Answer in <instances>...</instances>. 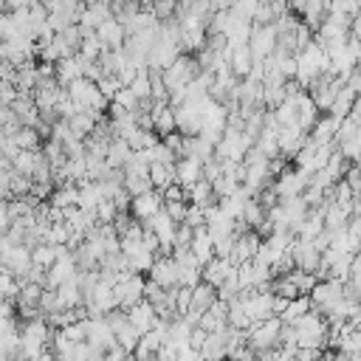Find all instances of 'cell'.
Instances as JSON below:
<instances>
[{
  "mask_svg": "<svg viewBox=\"0 0 361 361\" xmlns=\"http://www.w3.org/2000/svg\"><path fill=\"white\" fill-rule=\"evenodd\" d=\"M175 121H178V130L183 135H195L203 130V102L200 104H189L183 102L180 107H175Z\"/></svg>",
  "mask_w": 361,
  "mask_h": 361,
  "instance_id": "obj_10",
  "label": "cell"
},
{
  "mask_svg": "<svg viewBox=\"0 0 361 361\" xmlns=\"http://www.w3.org/2000/svg\"><path fill=\"white\" fill-rule=\"evenodd\" d=\"M234 271H237V265H234L228 257H212V259L203 265V279L212 282L214 288H220Z\"/></svg>",
  "mask_w": 361,
  "mask_h": 361,
  "instance_id": "obj_15",
  "label": "cell"
},
{
  "mask_svg": "<svg viewBox=\"0 0 361 361\" xmlns=\"http://www.w3.org/2000/svg\"><path fill=\"white\" fill-rule=\"evenodd\" d=\"M192 237H195V228L189 223H178L175 237H172V248H189L192 245Z\"/></svg>",
  "mask_w": 361,
  "mask_h": 361,
  "instance_id": "obj_36",
  "label": "cell"
},
{
  "mask_svg": "<svg viewBox=\"0 0 361 361\" xmlns=\"http://www.w3.org/2000/svg\"><path fill=\"white\" fill-rule=\"evenodd\" d=\"M203 178V161H197V158H189V155H180L178 161H175V180L183 186V189H189L195 180H200Z\"/></svg>",
  "mask_w": 361,
  "mask_h": 361,
  "instance_id": "obj_14",
  "label": "cell"
},
{
  "mask_svg": "<svg viewBox=\"0 0 361 361\" xmlns=\"http://www.w3.org/2000/svg\"><path fill=\"white\" fill-rule=\"evenodd\" d=\"M152 11H155L158 20H169V17H175V11H178V0H155V3H152Z\"/></svg>",
  "mask_w": 361,
  "mask_h": 361,
  "instance_id": "obj_40",
  "label": "cell"
},
{
  "mask_svg": "<svg viewBox=\"0 0 361 361\" xmlns=\"http://www.w3.org/2000/svg\"><path fill=\"white\" fill-rule=\"evenodd\" d=\"M116 217H118V209H116L113 200H102V203L96 206V220H99V223H113Z\"/></svg>",
  "mask_w": 361,
  "mask_h": 361,
  "instance_id": "obj_39",
  "label": "cell"
},
{
  "mask_svg": "<svg viewBox=\"0 0 361 361\" xmlns=\"http://www.w3.org/2000/svg\"><path fill=\"white\" fill-rule=\"evenodd\" d=\"M54 76H56V82H59L62 87H68L73 79H79V76H82L79 56H76V54H71V56H62L59 62H54Z\"/></svg>",
  "mask_w": 361,
  "mask_h": 361,
  "instance_id": "obj_18",
  "label": "cell"
},
{
  "mask_svg": "<svg viewBox=\"0 0 361 361\" xmlns=\"http://www.w3.org/2000/svg\"><path fill=\"white\" fill-rule=\"evenodd\" d=\"M307 310H313V302H310V293H299V296H293L290 302H288V307L282 310V322L285 324H293L296 319H302Z\"/></svg>",
  "mask_w": 361,
  "mask_h": 361,
  "instance_id": "obj_22",
  "label": "cell"
},
{
  "mask_svg": "<svg viewBox=\"0 0 361 361\" xmlns=\"http://www.w3.org/2000/svg\"><path fill=\"white\" fill-rule=\"evenodd\" d=\"M161 206H164L161 189H147V192H141V195H133V200H130V214H133L135 220H149Z\"/></svg>",
  "mask_w": 361,
  "mask_h": 361,
  "instance_id": "obj_9",
  "label": "cell"
},
{
  "mask_svg": "<svg viewBox=\"0 0 361 361\" xmlns=\"http://www.w3.org/2000/svg\"><path fill=\"white\" fill-rule=\"evenodd\" d=\"M31 259L34 265H42V268H51L56 262V245L54 243H39L31 248Z\"/></svg>",
  "mask_w": 361,
  "mask_h": 361,
  "instance_id": "obj_29",
  "label": "cell"
},
{
  "mask_svg": "<svg viewBox=\"0 0 361 361\" xmlns=\"http://www.w3.org/2000/svg\"><path fill=\"white\" fill-rule=\"evenodd\" d=\"M130 155H133V147H130L127 138H113L110 141V147H107V164L113 169H124V164H127Z\"/></svg>",
  "mask_w": 361,
  "mask_h": 361,
  "instance_id": "obj_24",
  "label": "cell"
},
{
  "mask_svg": "<svg viewBox=\"0 0 361 361\" xmlns=\"http://www.w3.org/2000/svg\"><path fill=\"white\" fill-rule=\"evenodd\" d=\"M127 316H130V322L138 327L141 336L158 324V313H155V307H152L147 299H141V302H135L133 307H127Z\"/></svg>",
  "mask_w": 361,
  "mask_h": 361,
  "instance_id": "obj_16",
  "label": "cell"
},
{
  "mask_svg": "<svg viewBox=\"0 0 361 361\" xmlns=\"http://www.w3.org/2000/svg\"><path fill=\"white\" fill-rule=\"evenodd\" d=\"M11 226V212H8V197H0V231Z\"/></svg>",
  "mask_w": 361,
  "mask_h": 361,
  "instance_id": "obj_43",
  "label": "cell"
},
{
  "mask_svg": "<svg viewBox=\"0 0 361 361\" xmlns=\"http://www.w3.org/2000/svg\"><path fill=\"white\" fill-rule=\"evenodd\" d=\"M186 200H192V203H197V206H209V203H214L217 195H214V189H212V180H206V178L195 180V183L186 189Z\"/></svg>",
  "mask_w": 361,
  "mask_h": 361,
  "instance_id": "obj_25",
  "label": "cell"
},
{
  "mask_svg": "<svg viewBox=\"0 0 361 361\" xmlns=\"http://www.w3.org/2000/svg\"><path fill=\"white\" fill-rule=\"evenodd\" d=\"M327 11H336V14H344V17H358L361 14V0H330Z\"/></svg>",
  "mask_w": 361,
  "mask_h": 361,
  "instance_id": "obj_33",
  "label": "cell"
},
{
  "mask_svg": "<svg viewBox=\"0 0 361 361\" xmlns=\"http://www.w3.org/2000/svg\"><path fill=\"white\" fill-rule=\"evenodd\" d=\"M161 195H164V200H186V189L178 180H172L166 189H161Z\"/></svg>",
  "mask_w": 361,
  "mask_h": 361,
  "instance_id": "obj_42",
  "label": "cell"
},
{
  "mask_svg": "<svg viewBox=\"0 0 361 361\" xmlns=\"http://www.w3.org/2000/svg\"><path fill=\"white\" fill-rule=\"evenodd\" d=\"M116 290V299H118V307H133L135 302L144 299V279L138 271H121L118 274V282L113 285Z\"/></svg>",
  "mask_w": 361,
  "mask_h": 361,
  "instance_id": "obj_4",
  "label": "cell"
},
{
  "mask_svg": "<svg viewBox=\"0 0 361 361\" xmlns=\"http://www.w3.org/2000/svg\"><path fill=\"white\" fill-rule=\"evenodd\" d=\"M124 189L130 195H141L147 189H155L149 180V172H124Z\"/></svg>",
  "mask_w": 361,
  "mask_h": 361,
  "instance_id": "obj_28",
  "label": "cell"
},
{
  "mask_svg": "<svg viewBox=\"0 0 361 361\" xmlns=\"http://www.w3.org/2000/svg\"><path fill=\"white\" fill-rule=\"evenodd\" d=\"M338 299H344V282H341V279H333V276L316 279V285H313V290H310V302H313L316 310H327V307L336 305Z\"/></svg>",
  "mask_w": 361,
  "mask_h": 361,
  "instance_id": "obj_5",
  "label": "cell"
},
{
  "mask_svg": "<svg viewBox=\"0 0 361 361\" xmlns=\"http://www.w3.org/2000/svg\"><path fill=\"white\" fill-rule=\"evenodd\" d=\"M282 319L279 316H268L262 322H254L248 327V347L254 353H262V350H271L274 344H279V330H282Z\"/></svg>",
  "mask_w": 361,
  "mask_h": 361,
  "instance_id": "obj_2",
  "label": "cell"
},
{
  "mask_svg": "<svg viewBox=\"0 0 361 361\" xmlns=\"http://www.w3.org/2000/svg\"><path fill=\"white\" fill-rule=\"evenodd\" d=\"M251 65H254V54H251V48H248V42H245V45H231V56H228V68L234 71V76H240V79H245V76H248V71H251Z\"/></svg>",
  "mask_w": 361,
  "mask_h": 361,
  "instance_id": "obj_19",
  "label": "cell"
},
{
  "mask_svg": "<svg viewBox=\"0 0 361 361\" xmlns=\"http://www.w3.org/2000/svg\"><path fill=\"white\" fill-rule=\"evenodd\" d=\"M248 48L254 54V59H268L276 48V28L274 23L271 25H254L251 28V37H248Z\"/></svg>",
  "mask_w": 361,
  "mask_h": 361,
  "instance_id": "obj_8",
  "label": "cell"
},
{
  "mask_svg": "<svg viewBox=\"0 0 361 361\" xmlns=\"http://www.w3.org/2000/svg\"><path fill=\"white\" fill-rule=\"evenodd\" d=\"M288 276L293 279V285L299 288V293H310L313 285H316V274H313V271H302V268H296V271H290Z\"/></svg>",
  "mask_w": 361,
  "mask_h": 361,
  "instance_id": "obj_34",
  "label": "cell"
},
{
  "mask_svg": "<svg viewBox=\"0 0 361 361\" xmlns=\"http://www.w3.org/2000/svg\"><path fill=\"white\" fill-rule=\"evenodd\" d=\"M39 310H42V313H56V310H62V302H59L56 288H45V290H42V296H39Z\"/></svg>",
  "mask_w": 361,
  "mask_h": 361,
  "instance_id": "obj_35",
  "label": "cell"
},
{
  "mask_svg": "<svg viewBox=\"0 0 361 361\" xmlns=\"http://www.w3.org/2000/svg\"><path fill=\"white\" fill-rule=\"evenodd\" d=\"M288 296H282V293H274V316H282V310L288 307Z\"/></svg>",
  "mask_w": 361,
  "mask_h": 361,
  "instance_id": "obj_44",
  "label": "cell"
},
{
  "mask_svg": "<svg viewBox=\"0 0 361 361\" xmlns=\"http://www.w3.org/2000/svg\"><path fill=\"white\" fill-rule=\"evenodd\" d=\"M0 262H3L6 271H11L17 279H23V276L28 274V268L34 265L31 248H28L25 243H23V245H8L6 251H0Z\"/></svg>",
  "mask_w": 361,
  "mask_h": 361,
  "instance_id": "obj_7",
  "label": "cell"
},
{
  "mask_svg": "<svg viewBox=\"0 0 361 361\" xmlns=\"http://www.w3.org/2000/svg\"><path fill=\"white\" fill-rule=\"evenodd\" d=\"M104 51V45H102V39L96 37V31H90V34H85L82 37V45H79V51L76 54H82L85 59H99V54Z\"/></svg>",
  "mask_w": 361,
  "mask_h": 361,
  "instance_id": "obj_32",
  "label": "cell"
},
{
  "mask_svg": "<svg viewBox=\"0 0 361 361\" xmlns=\"http://www.w3.org/2000/svg\"><path fill=\"white\" fill-rule=\"evenodd\" d=\"M149 279H155L164 288L178 285V259L172 254H158L152 268H149Z\"/></svg>",
  "mask_w": 361,
  "mask_h": 361,
  "instance_id": "obj_12",
  "label": "cell"
},
{
  "mask_svg": "<svg viewBox=\"0 0 361 361\" xmlns=\"http://www.w3.org/2000/svg\"><path fill=\"white\" fill-rule=\"evenodd\" d=\"M203 68H200V62H197V56H189V54H178V59L169 65V68H164V82H166V87L172 90V87H180V85H189L197 73H200Z\"/></svg>",
  "mask_w": 361,
  "mask_h": 361,
  "instance_id": "obj_3",
  "label": "cell"
},
{
  "mask_svg": "<svg viewBox=\"0 0 361 361\" xmlns=\"http://www.w3.org/2000/svg\"><path fill=\"white\" fill-rule=\"evenodd\" d=\"M178 54H180V45H178V42L158 37V42L152 45V51H149V56H147V68L164 71V68H169V65L178 59Z\"/></svg>",
  "mask_w": 361,
  "mask_h": 361,
  "instance_id": "obj_11",
  "label": "cell"
},
{
  "mask_svg": "<svg viewBox=\"0 0 361 361\" xmlns=\"http://www.w3.org/2000/svg\"><path fill=\"white\" fill-rule=\"evenodd\" d=\"M240 220L248 226V228H257L262 220H265V206L259 203V197L257 195H251L248 200H245V206H243V214H240Z\"/></svg>",
  "mask_w": 361,
  "mask_h": 361,
  "instance_id": "obj_27",
  "label": "cell"
},
{
  "mask_svg": "<svg viewBox=\"0 0 361 361\" xmlns=\"http://www.w3.org/2000/svg\"><path fill=\"white\" fill-rule=\"evenodd\" d=\"M68 93H71V99L82 107V110H104L107 104H110V99L99 90V85L93 82V79H87V76H79V79H73L71 85H68Z\"/></svg>",
  "mask_w": 361,
  "mask_h": 361,
  "instance_id": "obj_1",
  "label": "cell"
},
{
  "mask_svg": "<svg viewBox=\"0 0 361 361\" xmlns=\"http://www.w3.org/2000/svg\"><path fill=\"white\" fill-rule=\"evenodd\" d=\"M189 248H192V254L197 257L200 265H206L214 257V240H212V234H209L206 226H197L195 228V237H192V245Z\"/></svg>",
  "mask_w": 361,
  "mask_h": 361,
  "instance_id": "obj_17",
  "label": "cell"
},
{
  "mask_svg": "<svg viewBox=\"0 0 361 361\" xmlns=\"http://www.w3.org/2000/svg\"><path fill=\"white\" fill-rule=\"evenodd\" d=\"M186 209H189V203H186V200H164V212H166L175 223H183Z\"/></svg>",
  "mask_w": 361,
  "mask_h": 361,
  "instance_id": "obj_38",
  "label": "cell"
},
{
  "mask_svg": "<svg viewBox=\"0 0 361 361\" xmlns=\"http://www.w3.org/2000/svg\"><path fill=\"white\" fill-rule=\"evenodd\" d=\"M149 180H152L155 189H166V186L175 180V164L152 161V164H149Z\"/></svg>",
  "mask_w": 361,
  "mask_h": 361,
  "instance_id": "obj_26",
  "label": "cell"
},
{
  "mask_svg": "<svg viewBox=\"0 0 361 361\" xmlns=\"http://www.w3.org/2000/svg\"><path fill=\"white\" fill-rule=\"evenodd\" d=\"M214 299H217V288H214L212 282L200 279V282L192 288V307H189V310L203 313V310H209V307L214 305Z\"/></svg>",
  "mask_w": 361,
  "mask_h": 361,
  "instance_id": "obj_21",
  "label": "cell"
},
{
  "mask_svg": "<svg viewBox=\"0 0 361 361\" xmlns=\"http://www.w3.org/2000/svg\"><path fill=\"white\" fill-rule=\"evenodd\" d=\"M338 124H341V118H336L333 113L324 116V118H316V124L310 127V141H316V144H330V141H336Z\"/></svg>",
  "mask_w": 361,
  "mask_h": 361,
  "instance_id": "obj_20",
  "label": "cell"
},
{
  "mask_svg": "<svg viewBox=\"0 0 361 361\" xmlns=\"http://www.w3.org/2000/svg\"><path fill=\"white\" fill-rule=\"evenodd\" d=\"M310 175H313V172H307V169H302V166H296V169H285V172H279V178L274 180V189H276L279 197L302 195L305 186L310 183Z\"/></svg>",
  "mask_w": 361,
  "mask_h": 361,
  "instance_id": "obj_6",
  "label": "cell"
},
{
  "mask_svg": "<svg viewBox=\"0 0 361 361\" xmlns=\"http://www.w3.org/2000/svg\"><path fill=\"white\" fill-rule=\"evenodd\" d=\"M355 96H358V93H355V90H353L350 85H341L327 113H333L336 118H344V116H350V110H353V102H355Z\"/></svg>",
  "mask_w": 361,
  "mask_h": 361,
  "instance_id": "obj_23",
  "label": "cell"
},
{
  "mask_svg": "<svg viewBox=\"0 0 361 361\" xmlns=\"http://www.w3.org/2000/svg\"><path fill=\"white\" fill-rule=\"evenodd\" d=\"M34 161H37V149H20V152L11 158V166H14V172L31 178V172H34Z\"/></svg>",
  "mask_w": 361,
  "mask_h": 361,
  "instance_id": "obj_31",
  "label": "cell"
},
{
  "mask_svg": "<svg viewBox=\"0 0 361 361\" xmlns=\"http://www.w3.org/2000/svg\"><path fill=\"white\" fill-rule=\"evenodd\" d=\"M96 85H99V90H102L107 99H113V96L118 93V87H121V79H118L116 73H104V76H102Z\"/></svg>",
  "mask_w": 361,
  "mask_h": 361,
  "instance_id": "obj_37",
  "label": "cell"
},
{
  "mask_svg": "<svg viewBox=\"0 0 361 361\" xmlns=\"http://www.w3.org/2000/svg\"><path fill=\"white\" fill-rule=\"evenodd\" d=\"M259 3H262V0H234V6H231V8H234L237 14H243L245 20H251V23H254V14H257Z\"/></svg>",
  "mask_w": 361,
  "mask_h": 361,
  "instance_id": "obj_41",
  "label": "cell"
},
{
  "mask_svg": "<svg viewBox=\"0 0 361 361\" xmlns=\"http://www.w3.org/2000/svg\"><path fill=\"white\" fill-rule=\"evenodd\" d=\"M96 37L102 39V45L104 48H121L124 45V39H127V28H124V23L116 17V14H110L99 28H96Z\"/></svg>",
  "mask_w": 361,
  "mask_h": 361,
  "instance_id": "obj_13",
  "label": "cell"
},
{
  "mask_svg": "<svg viewBox=\"0 0 361 361\" xmlns=\"http://www.w3.org/2000/svg\"><path fill=\"white\" fill-rule=\"evenodd\" d=\"M161 141V135L155 133V130H144V127H138L133 135H130V147L133 149H149V147H155Z\"/></svg>",
  "mask_w": 361,
  "mask_h": 361,
  "instance_id": "obj_30",
  "label": "cell"
}]
</instances>
